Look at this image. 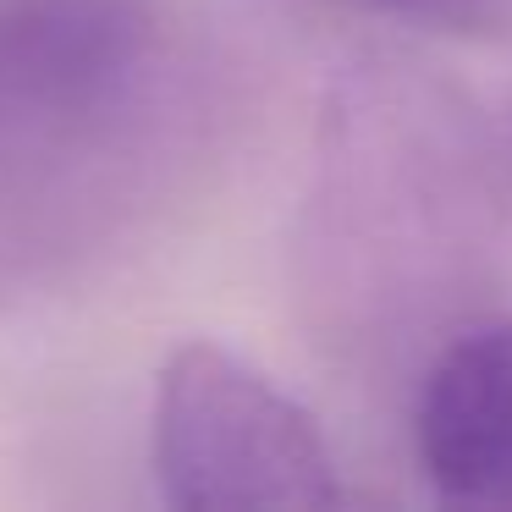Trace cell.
I'll use <instances>...</instances> for the list:
<instances>
[{"label":"cell","mask_w":512,"mask_h":512,"mask_svg":"<svg viewBox=\"0 0 512 512\" xmlns=\"http://www.w3.org/2000/svg\"><path fill=\"white\" fill-rule=\"evenodd\" d=\"M215 122L221 61L182 0H0V320L133 243Z\"/></svg>","instance_id":"obj_1"},{"label":"cell","mask_w":512,"mask_h":512,"mask_svg":"<svg viewBox=\"0 0 512 512\" xmlns=\"http://www.w3.org/2000/svg\"><path fill=\"white\" fill-rule=\"evenodd\" d=\"M507 171L479 105L435 67L358 56L314 122L298 281L342 342L391 347L446 325L485 287Z\"/></svg>","instance_id":"obj_2"},{"label":"cell","mask_w":512,"mask_h":512,"mask_svg":"<svg viewBox=\"0 0 512 512\" xmlns=\"http://www.w3.org/2000/svg\"><path fill=\"white\" fill-rule=\"evenodd\" d=\"M149 463L171 507H336L342 468L314 413L221 342H177L155 375Z\"/></svg>","instance_id":"obj_3"},{"label":"cell","mask_w":512,"mask_h":512,"mask_svg":"<svg viewBox=\"0 0 512 512\" xmlns=\"http://www.w3.org/2000/svg\"><path fill=\"white\" fill-rule=\"evenodd\" d=\"M413 452L452 507H512V314L457 320L413 397Z\"/></svg>","instance_id":"obj_4"},{"label":"cell","mask_w":512,"mask_h":512,"mask_svg":"<svg viewBox=\"0 0 512 512\" xmlns=\"http://www.w3.org/2000/svg\"><path fill=\"white\" fill-rule=\"evenodd\" d=\"M314 6L463 45H512V0H314Z\"/></svg>","instance_id":"obj_5"},{"label":"cell","mask_w":512,"mask_h":512,"mask_svg":"<svg viewBox=\"0 0 512 512\" xmlns=\"http://www.w3.org/2000/svg\"><path fill=\"white\" fill-rule=\"evenodd\" d=\"M507 144H512V127H507Z\"/></svg>","instance_id":"obj_6"}]
</instances>
